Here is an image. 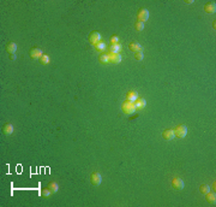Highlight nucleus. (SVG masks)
Instances as JSON below:
<instances>
[{
    "label": "nucleus",
    "instance_id": "f257e3e1",
    "mask_svg": "<svg viewBox=\"0 0 216 207\" xmlns=\"http://www.w3.org/2000/svg\"><path fill=\"white\" fill-rule=\"evenodd\" d=\"M121 108H122V111H124L126 114H131V113H135V111H136V108H135V104L132 102V101H124V104H122V106H121Z\"/></svg>",
    "mask_w": 216,
    "mask_h": 207
},
{
    "label": "nucleus",
    "instance_id": "f03ea898",
    "mask_svg": "<svg viewBox=\"0 0 216 207\" xmlns=\"http://www.w3.org/2000/svg\"><path fill=\"white\" fill-rule=\"evenodd\" d=\"M174 134H175V136H178L179 138H184L185 136L187 135V128H186V125H184V124L178 125V127L175 128V130H174Z\"/></svg>",
    "mask_w": 216,
    "mask_h": 207
},
{
    "label": "nucleus",
    "instance_id": "7ed1b4c3",
    "mask_svg": "<svg viewBox=\"0 0 216 207\" xmlns=\"http://www.w3.org/2000/svg\"><path fill=\"white\" fill-rule=\"evenodd\" d=\"M90 181L94 186H100L102 182V176L100 172H92L90 176Z\"/></svg>",
    "mask_w": 216,
    "mask_h": 207
},
{
    "label": "nucleus",
    "instance_id": "20e7f679",
    "mask_svg": "<svg viewBox=\"0 0 216 207\" xmlns=\"http://www.w3.org/2000/svg\"><path fill=\"white\" fill-rule=\"evenodd\" d=\"M137 17H138V21L139 22H143L144 23L145 21L149 19V11L146 9H141L138 11V13H137Z\"/></svg>",
    "mask_w": 216,
    "mask_h": 207
},
{
    "label": "nucleus",
    "instance_id": "39448f33",
    "mask_svg": "<svg viewBox=\"0 0 216 207\" xmlns=\"http://www.w3.org/2000/svg\"><path fill=\"white\" fill-rule=\"evenodd\" d=\"M100 40H101V34H100L99 32H91V33H90V35H89V41H90L91 43L96 45L97 42H100Z\"/></svg>",
    "mask_w": 216,
    "mask_h": 207
},
{
    "label": "nucleus",
    "instance_id": "423d86ee",
    "mask_svg": "<svg viewBox=\"0 0 216 207\" xmlns=\"http://www.w3.org/2000/svg\"><path fill=\"white\" fill-rule=\"evenodd\" d=\"M172 186L175 190H181L184 188V182L181 178H179V177H175V178H173V181H172Z\"/></svg>",
    "mask_w": 216,
    "mask_h": 207
},
{
    "label": "nucleus",
    "instance_id": "0eeeda50",
    "mask_svg": "<svg viewBox=\"0 0 216 207\" xmlns=\"http://www.w3.org/2000/svg\"><path fill=\"white\" fill-rule=\"evenodd\" d=\"M29 54L33 59H39V58L42 57V51L39 47H34V48H31L29 51Z\"/></svg>",
    "mask_w": 216,
    "mask_h": 207
},
{
    "label": "nucleus",
    "instance_id": "6e6552de",
    "mask_svg": "<svg viewBox=\"0 0 216 207\" xmlns=\"http://www.w3.org/2000/svg\"><path fill=\"white\" fill-rule=\"evenodd\" d=\"M109 55V62L113 64H119L121 62V55L119 53H108Z\"/></svg>",
    "mask_w": 216,
    "mask_h": 207
},
{
    "label": "nucleus",
    "instance_id": "1a4fd4ad",
    "mask_svg": "<svg viewBox=\"0 0 216 207\" xmlns=\"http://www.w3.org/2000/svg\"><path fill=\"white\" fill-rule=\"evenodd\" d=\"M204 11L206 13H215L216 12V5H215V3H212V1L206 3L205 6H204Z\"/></svg>",
    "mask_w": 216,
    "mask_h": 207
},
{
    "label": "nucleus",
    "instance_id": "9d476101",
    "mask_svg": "<svg viewBox=\"0 0 216 207\" xmlns=\"http://www.w3.org/2000/svg\"><path fill=\"white\" fill-rule=\"evenodd\" d=\"M135 108L136 110H142V108H144L145 107V105H146V101L143 99V98H138L135 102Z\"/></svg>",
    "mask_w": 216,
    "mask_h": 207
},
{
    "label": "nucleus",
    "instance_id": "9b49d317",
    "mask_svg": "<svg viewBox=\"0 0 216 207\" xmlns=\"http://www.w3.org/2000/svg\"><path fill=\"white\" fill-rule=\"evenodd\" d=\"M162 136H163L165 140H173L174 136H175V134H174V130L167 129V130H165V131L162 133Z\"/></svg>",
    "mask_w": 216,
    "mask_h": 207
},
{
    "label": "nucleus",
    "instance_id": "f8f14e48",
    "mask_svg": "<svg viewBox=\"0 0 216 207\" xmlns=\"http://www.w3.org/2000/svg\"><path fill=\"white\" fill-rule=\"evenodd\" d=\"M129 48H130L131 51H133L135 53H136V52L142 51V46H141V43H139V42H137V41H132V42L129 45Z\"/></svg>",
    "mask_w": 216,
    "mask_h": 207
},
{
    "label": "nucleus",
    "instance_id": "ddd939ff",
    "mask_svg": "<svg viewBox=\"0 0 216 207\" xmlns=\"http://www.w3.org/2000/svg\"><path fill=\"white\" fill-rule=\"evenodd\" d=\"M109 53H119L121 51V45L120 43H111V46L108 47Z\"/></svg>",
    "mask_w": 216,
    "mask_h": 207
},
{
    "label": "nucleus",
    "instance_id": "4468645a",
    "mask_svg": "<svg viewBox=\"0 0 216 207\" xmlns=\"http://www.w3.org/2000/svg\"><path fill=\"white\" fill-rule=\"evenodd\" d=\"M137 99H138V94H137V92H135V91L127 92V94H126V100H127V101H132V102H135Z\"/></svg>",
    "mask_w": 216,
    "mask_h": 207
},
{
    "label": "nucleus",
    "instance_id": "2eb2a0df",
    "mask_svg": "<svg viewBox=\"0 0 216 207\" xmlns=\"http://www.w3.org/2000/svg\"><path fill=\"white\" fill-rule=\"evenodd\" d=\"M3 133L5 134V135H11L12 133H13V127H12V124H5L4 127H3Z\"/></svg>",
    "mask_w": 216,
    "mask_h": 207
},
{
    "label": "nucleus",
    "instance_id": "dca6fc26",
    "mask_svg": "<svg viewBox=\"0 0 216 207\" xmlns=\"http://www.w3.org/2000/svg\"><path fill=\"white\" fill-rule=\"evenodd\" d=\"M6 49H7V52H9L10 54H15V52H16V49H17V45H16L15 42H9L7 46H6Z\"/></svg>",
    "mask_w": 216,
    "mask_h": 207
},
{
    "label": "nucleus",
    "instance_id": "f3484780",
    "mask_svg": "<svg viewBox=\"0 0 216 207\" xmlns=\"http://www.w3.org/2000/svg\"><path fill=\"white\" fill-rule=\"evenodd\" d=\"M100 63H102V64H108V63H111V62H109V55H108V53H102V54L100 55Z\"/></svg>",
    "mask_w": 216,
    "mask_h": 207
},
{
    "label": "nucleus",
    "instance_id": "a211bd4d",
    "mask_svg": "<svg viewBox=\"0 0 216 207\" xmlns=\"http://www.w3.org/2000/svg\"><path fill=\"white\" fill-rule=\"evenodd\" d=\"M48 189L54 194V193H56L58 192V189H59V187H58V183L56 182H49L48 183Z\"/></svg>",
    "mask_w": 216,
    "mask_h": 207
},
{
    "label": "nucleus",
    "instance_id": "6ab92c4d",
    "mask_svg": "<svg viewBox=\"0 0 216 207\" xmlns=\"http://www.w3.org/2000/svg\"><path fill=\"white\" fill-rule=\"evenodd\" d=\"M95 48H96V51L102 52V51L106 49V43H105L103 41H100V42H97V43L95 45Z\"/></svg>",
    "mask_w": 216,
    "mask_h": 207
},
{
    "label": "nucleus",
    "instance_id": "aec40b11",
    "mask_svg": "<svg viewBox=\"0 0 216 207\" xmlns=\"http://www.w3.org/2000/svg\"><path fill=\"white\" fill-rule=\"evenodd\" d=\"M135 29H136L137 32H142L143 29H144V23H143V22H139V21L136 22V23H135Z\"/></svg>",
    "mask_w": 216,
    "mask_h": 207
},
{
    "label": "nucleus",
    "instance_id": "412c9836",
    "mask_svg": "<svg viewBox=\"0 0 216 207\" xmlns=\"http://www.w3.org/2000/svg\"><path fill=\"white\" fill-rule=\"evenodd\" d=\"M206 195V200L209 201V202H215V199H216V195H215V193H206L205 194Z\"/></svg>",
    "mask_w": 216,
    "mask_h": 207
},
{
    "label": "nucleus",
    "instance_id": "4be33fe9",
    "mask_svg": "<svg viewBox=\"0 0 216 207\" xmlns=\"http://www.w3.org/2000/svg\"><path fill=\"white\" fill-rule=\"evenodd\" d=\"M40 62H41V64H43V65L48 64V63H49V57H48L47 54H42V57L40 58Z\"/></svg>",
    "mask_w": 216,
    "mask_h": 207
},
{
    "label": "nucleus",
    "instance_id": "5701e85b",
    "mask_svg": "<svg viewBox=\"0 0 216 207\" xmlns=\"http://www.w3.org/2000/svg\"><path fill=\"white\" fill-rule=\"evenodd\" d=\"M52 194H53V193H52L48 188H45V189H42V190H41V195H42L43 197H49Z\"/></svg>",
    "mask_w": 216,
    "mask_h": 207
},
{
    "label": "nucleus",
    "instance_id": "b1692460",
    "mask_svg": "<svg viewBox=\"0 0 216 207\" xmlns=\"http://www.w3.org/2000/svg\"><path fill=\"white\" fill-rule=\"evenodd\" d=\"M199 190H201V193H202V194H206V193H209L210 187H209L208 184H202V186H201V188H199Z\"/></svg>",
    "mask_w": 216,
    "mask_h": 207
},
{
    "label": "nucleus",
    "instance_id": "393cba45",
    "mask_svg": "<svg viewBox=\"0 0 216 207\" xmlns=\"http://www.w3.org/2000/svg\"><path fill=\"white\" fill-rule=\"evenodd\" d=\"M143 58H144V54H143V52H142V51H139V52H136V53H135V59H136V60H142Z\"/></svg>",
    "mask_w": 216,
    "mask_h": 207
},
{
    "label": "nucleus",
    "instance_id": "a878e982",
    "mask_svg": "<svg viewBox=\"0 0 216 207\" xmlns=\"http://www.w3.org/2000/svg\"><path fill=\"white\" fill-rule=\"evenodd\" d=\"M111 43H119V36L118 35H113L111 38Z\"/></svg>",
    "mask_w": 216,
    "mask_h": 207
},
{
    "label": "nucleus",
    "instance_id": "bb28decb",
    "mask_svg": "<svg viewBox=\"0 0 216 207\" xmlns=\"http://www.w3.org/2000/svg\"><path fill=\"white\" fill-rule=\"evenodd\" d=\"M10 59H11V60H15V59H16V55H15V54H11V55H10Z\"/></svg>",
    "mask_w": 216,
    "mask_h": 207
}]
</instances>
